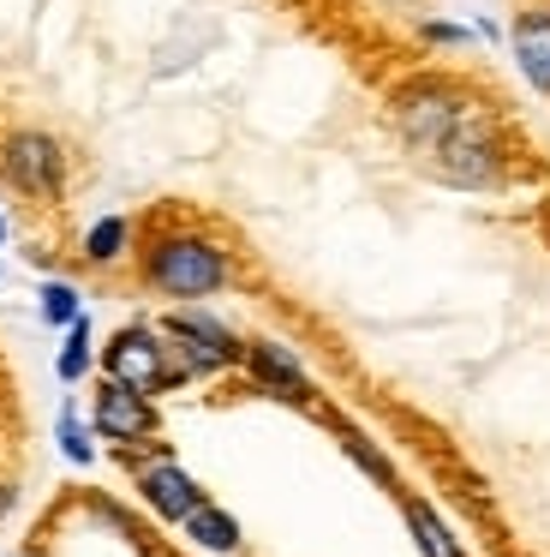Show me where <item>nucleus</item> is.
<instances>
[{
	"label": "nucleus",
	"instance_id": "1",
	"mask_svg": "<svg viewBox=\"0 0 550 557\" xmlns=\"http://www.w3.org/2000/svg\"><path fill=\"white\" fill-rule=\"evenodd\" d=\"M132 270H138V288L155 294V300H174V306H198L215 300L239 282V264L215 234L191 228V222H155L143 234V246L132 252Z\"/></svg>",
	"mask_w": 550,
	"mask_h": 557
},
{
	"label": "nucleus",
	"instance_id": "2",
	"mask_svg": "<svg viewBox=\"0 0 550 557\" xmlns=\"http://www.w3.org/2000/svg\"><path fill=\"white\" fill-rule=\"evenodd\" d=\"M413 162L437 186H454V193H497V186H509V133H502V114L490 102H478L442 138L413 150Z\"/></svg>",
	"mask_w": 550,
	"mask_h": 557
},
{
	"label": "nucleus",
	"instance_id": "3",
	"mask_svg": "<svg viewBox=\"0 0 550 557\" xmlns=\"http://www.w3.org/2000/svg\"><path fill=\"white\" fill-rule=\"evenodd\" d=\"M478 102L485 97L454 73H413L389 90V121H395V133L407 138V150H425L430 138H442L466 109H478Z\"/></svg>",
	"mask_w": 550,
	"mask_h": 557
},
{
	"label": "nucleus",
	"instance_id": "4",
	"mask_svg": "<svg viewBox=\"0 0 550 557\" xmlns=\"http://www.w3.org/2000/svg\"><path fill=\"white\" fill-rule=\"evenodd\" d=\"M162 336H167V354H174L179 377L186 384H210L222 372H239V354H246V336L227 330L215 312L203 306H174L162 318Z\"/></svg>",
	"mask_w": 550,
	"mask_h": 557
},
{
	"label": "nucleus",
	"instance_id": "5",
	"mask_svg": "<svg viewBox=\"0 0 550 557\" xmlns=\"http://www.w3.org/2000/svg\"><path fill=\"white\" fill-rule=\"evenodd\" d=\"M96 366H102V377H114V384H126V389H143V396H174V389H186L174 354H167L162 324H143V318L120 324L114 336L96 348Z\"/></svg>",
	"mask_w": 550,
	"mask_h": 557
},
{
	"label": "nucleus",
	"instance_id": "6",
	"mask_svg": "<svg viewBox=\"0 0 550 557\" xmlns=\"http://www.w3.org/2000/svg\"><path fill=\"white\" fill-rule=\"evenodd\" d=\"M0 181L30 205H60L72 181V157L48 126H12L0 138Z\"/></svg>",
	"mask_w": 550,
	"mask_h": 557
},
{
	"label": "nucleus",
	"instance_id": "7",
	"mask_svg": "<svg viewBox=\"0 0 550 557\" xmlns=\"http://www.w3.org/2000/svg\"><path fill=\"white\" fill-rule=\"evenodd\" d=\"M120 456H126V468H132V492H138V504L150 509L155 521H167V528H179V521H186L203 497H210L174 461V449H167V444H150L143 456H138V449H120Z\"/></svg>",
	"mask_w": 550,
	"mask_h": 557
},
{
	"label": "nucleus",
	"instance_id": "8",
	"mask_svg": "<svg viewBox=\"0 0 550 557\" xmlns=\"http://www.w3.org/2000/svg\"><path fill=\"white\" fill-rule=\"evenodd\" d=\"M90 432L114 449H138L162 437V413H155V396L143 389H126L114 377H96V396H90Z\"/></svg>",
	"mask_w": 550,
	"mask_h": 557
},
{
	"label": "nucleus",
	"instance_id": "9",
	"mask_svg": "<svg viewBox=\"0 0 550 557\" xmlns=\"http://www.w3.org/2000/svg\"><path fill=\"white\" fill-rule=\"evenodd\" d=\"M239 372L275 401H293V408H317V384H311L305 360H299L287 342L275 336H246V354H239Z\"/></svg>",
	"mask_w": 550,
	"mask_h": 557
},
{
	"label": "nucleus",
	"instance_id": "10",
	"mask_svg": "<svg viewBox=\"0 0 550 557\" xmlns=\"http://www.w3.org/2000/svg\"><path fill=\"white\" fill-rule=\"evenodd\" d=\"M509 54H514V66H521L526 85H533L538 97H550V0H526V7H514Z\"/></svg>",
	"mask_w": 550,
	"mask_h": 557
},
{
	"label": "nucleus",
	"instance_id": "11",
	"mask_svg": "<svg viewBox=\"0 0 550 557\" xmlns=\"http://www.w3.org/2000/svg\"><path fill=\"white\" fill-rule=\"evenodd\" d=\"M132 252H138V222L132 216H96L78 240V258L90 270H114V264H126Z\"/></svg>",
	"mask_w": 550,
	"mask_h": 557
},
{
	"label": "nucleus",
	"instance_id": "12",
	"mask_svg": "<svg viewBox=\"0 0 550 557\" xmlns=\"http://www.w3.org/2000/svg\"><path fill=\"white\" fill-rule=\"evenodd\" d=\"M179 533H186V540L198 545V552H210V557H234L239 545H246V533H239V521L227 516L222 504H210V497H203V504L191 509L186 521H179Z\"/></svg>",
	"mask_w": 550,
	"mask_h": 557
},
{
	"label": "nucleus",
	"instance_id": "13",
	"mask_svg": "<svg viewBox=\"0 0 550 557\" xmlns=\"http://www.w3.org/2000/svg\"><path fill=\"white\" fill-rule=\"evenodd\" d=\"M401 516H407V528H413L418 557H466V545L454 540V528H449V521H442L418 492H401Z\"/></svg>",
	"mask_w": 550,
	"mask_h": 557
},
{
	"label": "nucleus",
	"instance_id": "14",
	"mask_svg": "<svg viewBox=\"0 0 550 557\" xmlns=\"http://www.w3.org/2000/svg\"><path fill=\"white\" fill-rule=\"evenodd\" d=\"M323 420H329V425H335V437H341V449H347V456H353V461H359V468H365V473H371V480H377V485H389V492H395V497H401V492H407V485H401V473H395V461H389V456H383V449H377V444H371V437H365V432H359V425H347V420H335V413H323Z\"/></svg>",
	"mask_w": 550,
	"mask_h": 557
},
{
	"label": "nucleus",
	"instance_id": "15",
	"mask_svg": "<svg viewBox=\"0 0 550 557\" xmlns=\"http://www.w3.org/2000/svg\"><path fill=\"white\" fill-rule=\"evenodd\" d=\"M54 372H60V384H84V377L96 372V330H90V318H72L66 324V348L54 354Z\"/></svg>",
	"mask_w": 550,
	"mask_h": 557
},
{
	"label": "nucleus",
	"instance_id": "16",
	"mask_svg": "<svg viewBox=\"0 0 550 557\" xmlns=\"http://www.w3.org/2000/svg\"><path fill=\"white\" fill-rule=\"evenodd\" d=\"M36 312H42V324H48V330H66L72 318H84V294H78V282L48 276L42 288H36Z\"/></svg>",
	"mask_w": 550,
	"mask_h": 557
},
{
	"label": "nucleus",
	"instance_id": "17",
	"mask_svg": "<svg viewBox=\"0 0 550 557\" xmlns=\"http://www.w3.org/2000/svg\"><path fill=\"white\" fill-rule=\"evenodd\" d=\"M54 437H60V456H66L72 468H90V461H96V432H90V413H78L72 401L60 408Z\"/></svg>",
	"mask_w": 550,
	"mask_h": 557
},
{
	"label": "nucleus",
	"instance_id": "18",
	"mask_svg": "<svg viewBox=\"0 0 550 557\" xmlns=\"http://www.w3.org/2000/svg\"><path fill=\"white\" fill-rule=\"evenodd\" d=\"M478 30H466V25H449V18H425L418 25V42H430V49H466Z\"/></svg>",
	"mask_w": 550,
	"mask_h": 557
},
{
	"label": "nucleus",
	"instance_id": "19",
	"mask_svg": "<svg viewBox=\"0 0 550 557\" xmlns=\"http://www.w3.org/2000/svg\"><path fill=\"white\" fill-rule=\"evenodd\" d=\"M12 504H18V485H12V480H0V521L12 516Z\"/></svg>",
	"mask_w": 550,
	"mask_h": 557
},
{
	"label": "nucleus",
	"instance_id": "20",
	"mask_svg": "<svg viewBox=\"0 0 550 557\" xmlns=\"http://www.w3.org/2000/svg\"><path fill=\"white\" fill-rule=\"evenodd\" d=\"M7 234H12V228H7V210H0V246H7Z\"/></svg>",
	"mask_w": 550,
	"mask_h": 557
},
{
	"label": "nucleus",
	"instance_id": "21",
	"mask_svg": "<svg viewBox=\"0 0 550 557\" xmlns=\"http://www.w3.org/2000/svg\"><path fill=\"white\" fill-rule=\"evenodd\" d=\"M0 276H7V264H0Z\"/></svg>",
	"mask_w": 550,
	"mask_h": 557
},
{
	"label": "nucleus",
	"instance_id": "22",
	"mask_svg": "<svg viewBox=\"0 0 550 557\" xmlns=\"http://www.w3.org/2000/svg\"><path fill=\"white\" fill-rule=\"evenodd\" d=\"M24 557H36V552H24Z\"/></svg>",
	"mask_w": 550,
	"mask_h": 557
}]
</instances>
